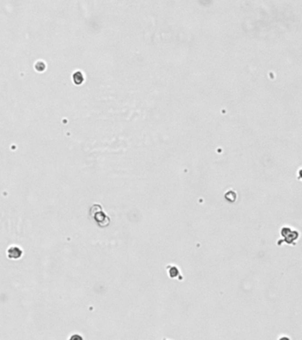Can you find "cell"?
I'll list each match as a JSON object with an SVG mask.
<instances>
[{
  "instance_id": "cell-1",
  "label": "cell",
  "mask_w": 302,
  "mask_h": 340,
  "mask_svg": "<svg viewBox=\"0 0 302 340\" xmlns=\"http://www.w3.org/2000/svg\"><path fill=\"white\" fill-rule=\"evenodd\" d=\"M22 254H23V251L21 250V248L16 245H12L7 250V257L12 260L20 259L22 256Z\"/></svg>"
}]
</instances>
